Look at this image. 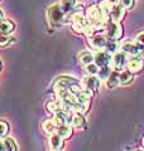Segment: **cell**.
<instances>
[{"label":"cell","instance_id":"obj_1","mask_svg":"<svg viewBox=\"0 0 144 151\" xmlns=\"http://www.w3.org/2000/svg\"><path fill=\"white\" fill-rule=\"evenodd\" d=\"M63 17H65V13L62 12L60 4H55V5H51L48 8L47 18L51 27H61L62 22H63Z\"/></svg>","mask_w":144,"mask_h":151},{"label":"cell","instance_id":"obj_2","mask_svg":"<svg viewBox=\"0 0 144 151\" xmlns=\"http://www.w3.org/2000/svg\"><path fill=\"white\" fill-rule=\"evenodd\" d=\"M123 34V28L121 25L116 22H113V23H109L108 27H106V35L110 40H116L119 39Z\"/></svg>","mask_w":144,"mask_h":151},{"label":"cell","instance_id":"obj_3","mask_svg":"<svg viewBox=\"0 0 144 151\" xmlns=\"http://www.w3.org/2000/svg\"><path fill=\"white\" fill-rule=\"evenodd\" d=\"M103 18H104V13L101 10V8L97 5H92L87 9V19L92 22V24L96 23H103Z\"/></svg>","mask_w":144,"mask_h":151},{"label":"cell","instance_id":"obj_4","mask_svg":"<svg viewBox=\"0 0 144 151\" xmlns=\"http://www.w3.org/2000/svg\"><path fill=\"white\" fill-rule=\"evenodd\" d=\"M82 88L84 89H87V91H97L99 89V86H100V79L95 76H86V77L82 78Z\"/></svg>","mask_w":144,"mask_h":151},{"label":"cell","instance_id":"obj_5","mask_svg":"<svg viewBox=\"0 0 144 151\" xmlns=\"http://www.w3.org/2000/svg\"><path fill=\"white\" fill-rule=\"evenodd\" d=\"M75 84H79L76 79L71 77H61L55 82V89H70Z\"/></svg>","mask_w":144,"mask_h":151},{"label":"cell","instance_id":"obj_6","mask_svg":"<svg viewBox=\"0 0 144 151\" xmlns=\"http://www.w3.org/2000/svg\"><path fill=\"white\" fill-rule=\"evenodd\" d=\"M94 62L97 67H104V65H109V63L111 62V55L108 52H97L94 55Z\"/></svg>","mask_w":144,"mask_h":151},{"label":"cell","instance_id":"obj_7","mask_svg":"<svg viewBox=\"0 0 144 151\" xmlns=\"http://www.w3.org/2000/svg\"><path fill=\"white\" fill-rule=\"evenodd\" d=\"M106 38L103 34H92L90 37V44L95 49H103L106 47Z\"/></svg>","mask_w":144,"mask_h":151},{"label":"cell","instance_id":"obj_8","mask_svg":"<svg viewBox=\"0 0 144 151\" xmlns=\"http://www.w3.org/2000/svg\"><path fill=\"white\" fill-rule=\"evenodd\" d=\"M143 67H144V63H143L140 57L132 55V58L129 59V62H128V69L130 70L132 73H137L139 70H142Z\"/></svg>","mask_w":144,"mask_h":151},{"label":"cell","instance_id":"obj_9","mask_svg":"<svg viewBox=\"0 0 144 151\" xmlns=\"http://www.w3.org/2000/svg\"><path fill=\"white\" fill-rule=\"evenodd\" d=\"M113 60V65L115 67V69H121L124 67V64L127 63V53L125 52H116V53L114 54V57L111 58Z\"/></svg>","mask_w":144,"mask_h":151},{"label":"cell","instance_id":"obj_10","mask_svg":"<svg viewBox=\"0 0 144 151\" xmlns=\"http://www.w3.org/2000/svg\"><path fill=\"white\" fill-rule=\"evenodd\" d=\"M49 145H51L52 151H61L63 149V139L55 132V134H52L51 137H49Z\"/></svg>","mask_w":144,"mask_h":151},{"label":"cell","instance_id":"obj_11","mask_svg":"<svg viewBox=\"0 0 144 151\" xmlns=\"http://www.w3.org/2000/svg\"><path fill=\"white\" fill-rule=\"evenodd\" d=\"M110 17H111V20L113 22H116L119 23L121 19L124 18V6L121 5V4H114V8L111 13H110Z\"/></svg>","mask_w":144,"mask_h":151},{"label":"cell","instance_id":"obj_12","mask_svg":"<svg viewBox=\"0 0 144 151\" xmlns=\"http://www.w3.org/2000/svg\"><path fill=\"white\" fill-rule=\"evenodd\" d=\"M119 72L116 69L115 70H111V73H110V76L106 78V87L109 88V89H113V88H115L116 86H119V83H120V81H119Z\"/></svg>","mask_w":144,"mask_h":151},{"label":"cell","instance_id":"obj_13","mask_svg":"<svg viewBox=\"0 0 144 151\" xmlns=\"http://www.w3.org/2000/svg\"><path fill=\"white\" fill-rule=\"evenodd\" d=\"M56 134L60 135L62 139H70L72 136V127L70 126V124H65V125L57 126Z\"/></svg>","mask_w":144,"mask_h":151},{"label":"cell","instance_id":"obj_14","mask_svg":"<svg viewBox=\"0 0 144 151\" xmlns=\"http://www.w3.org/2000/svg\"><path fill=\"white\" fill-rule=\"evenodd\" d=\"M14 29H15V24H14L13 22L5 20V19L0 20V32L7 33V34H10Z\"/></svg>","mask_w":144,"mask_h":151},{"label":"cell","instance_id":"obj_15","mask_svg":"<svg viewBox=\"0 0 144 151\" xmlns=\"http://www.w3.org/2000/svg\"><path fill=\"white\" fill-rule=\"evenodd\" d=\"M60 6L62 9V12L65 14L72 12L76 6V0H61L60 3Z\"/></svg>","mask_w":144,"mask_h":151},{"label":"cell","instance_id":"obj_16","mask_svg":"<svg viewBox=\"0 0 144 151\" xmlns=\"http://www.w3.org/2000/svg\"><path fill=\"white\" fill-rule=\"evenodd\" d=\"M79 60H80L81 64L87 65V64H90V63L94 62V54L90 53V52H87V50L81 52L80 55H79Z\"/></svg>","mask_w":144,"mask_h":151},{"label":"cell","instance_id":"obj_17","mask_svg":"<svg viewBox=\"0 0 144 151\" xmlns=\"http://www.w3.org/2000/svg\"><path fill=\"white\" fill-rule=\"evenodd\" d=\"M47 108H48V111L52 112V113H56V112L62 111V110H67L60 101H49L47 103Z\"/></svg>","mask_w":144,"mask_h":151},{"label":"cell","instance_id":"obj_18","mask_svg":"<svg viewBox=\"0 0 144 151\" xmlns=\"http://www.w3.org/2000/svg\"><path fill=\"white\" fill-rule=\"evenodd\" d=\"M71 126H73V127H77V129H80V127H82L85 125V119H84V116L81 115V113L79 112H76L75 115H72V120H71Z\"/></svg>","mask_w":144,"mask_h":151},{"label":"cell","instance_id":"obj_19","mask_svg":"<svg viewBox=\"0 0 144 151\" xmlns=\"http://www.w3.org/2000/svg\"><path fill=\"white\" fill-rule=\"evenodd\" d=\"M42 127H43V130H44L46 134H48V135L55 134L56 130H57V126H56L53 120H47V121H44L42 124Z\"/></svg>","mask_w":144,"mask_h":151},{"label":"cell","instance_id":"obj_20","mask_svg":"<svg viewBox=\"0 0 144 151\" xmlns=\"http://www.w3.org/2000/svg\"><path fill=\"white\" fill-rule=\"evenodd\" d=\"M119 81L121 84H128L129 82H132L133 81V74L130 70H123L121 73L119 74Z\"/></svg>","mask_w":144,"mask_h":151},{"label":"cell","instance_id":"obj_21","mask_svg":"<svg viewBox=\"0 0 144 151\" xmlns=\"http://www.w3.org/2000/svg\"><path fill=\"white\" fill-rule=\"evenodd\" d=\"M130 54L134 55V57H142V55H144V45L140 44V43H138V42H137V43H134Z\"/></svg>","mask_w":144,"mask_h":151},{"label":"cell","instance_id":"obj_22","mask_svg":"<svg viewBox=\"0 0 144 151\" xmlns=\"http://www.w3.org/2000/svg\"><path fill=\"white\" fill-rule=\"evenodd\" d=\"M100 8H101V10L104 14H109L111 13L113 8H114V3L111 0H103L101 4H100Z\"/></svg>","mask_w":144,"mask_h":151},{"label":"cell","instance_id":"obj_23","mask_svg":"<svg viewBox=\"0 0 144 151\" xmlns=\"http://www.w3.org/2000/svg\"><path fill=\"white\" fill-rule=\"evenodd\" d=\"M110 73H111V68H110L109 65H104V67H100V68H99V72H97L99 79H106L109 76H110Z\"/></svg>","mask_w":144,"mask_h":151},{"label":"cell","instance_id":"obj_24","mask_svg":"<svg viewBox=\"0 0 144 151\" xmlns=\"http://www.w3.org/2000/svg\"><path fill=\"white\" fill-rule=\"evenodd\" d=\"M4 146H5V150L7 151H17V144L15 141L10 137H5V140L3 141Z\"/></svg>","mask_w":144,"mask_h":151},{"label":"cell","instance_id":"obj_25","mask_svg":"<svg viewBox=\"0 0 144 151\" xmlns=\"http://www.w3.org/2000/svg\"><path fill=\"white\" fill-rule=\"evenodd\" d=\"M12 42V38L9 34H7V33H3L0 32V47H5L8 45L9 43Z\"/></svg>","mask_w":144,"mask_h":151},{"label":"cell","instance_id":"obj_26","mask_svg":"<svg viewBox=\"0 0 144 151\" xmlns=\"http://www.w3.org/2000/svg\"><path fill=\"white\" fill-rule=\"evenodd\" d=\"M85 69H86V72L89 73V76H95L99 72V67L95 63H90L87 65H85Z\"/></svg>","mask_w":144,"mask_h":151},{"label":"cell","instance_id":"obj_27","mask_svg":"<svg viewBox=\"0 0 144 151\" xmlns=\"http://www.w3.org/2000/svg\"><path fill=\"white\" fill-rule=\"evenodd\" d=\"M8 132H9L8 124L4 121H0V137H7Z\"/></svg>","mask_w":144,"mask_h":151},{"label":"cell","instance_id":"obj_28","mask_svg":"<svg viewBox=\"0 0 144 151\" xmlns=\"http://www.w3.org/2000/svg\"><path fill=\"white\" fill-rule=\"evenodd\" d=\"M105 48L108 49V53H116L118 45H116V43H115L114 40H110L109 43H106V47H105Z\"/></svg>","mask_w":144,"mask_h":151},{"label":"cell","instance_id":"obj_29","mask_svg":"<svg viewBox=\"0 0 144 151\" xmlns=\"http://www.w3.org/2000/svg\"><path fill=\"white\" fill-rule=\"evenodd\" d=\"M133 44H134V43H132V42L125 40V42H124V43L121 44V50H123V52H125L127 54H128V53H130L132 49H133Z\"/></svg>","mask_w":144,"mask_h":151},{"label":"cell","instance_id":"obj_30","mask_svg":"<svg viewBox=\"0 0 144 151\" xmlns=\"http://www.w3.org/2000/svg\"><path fill=\"white\" fill-rule=\"evenodd\" d=\"M120 4H121L124 8L130 9V8H133V5H134V0H120Z\"/></svg>","mask_w":144,"mask_h":151},{"label":"cell","instance_id":"obj_31","mask_svg":"<svg viewBox=\"0 0 144 151\" xmlns=\"http://www.w3.org/2000/svg\"><path fill=\"white\" fill-rule=\"evenodd\" d=\"M137 42L144 45V32H140L139 34L137 35Z\"/></svg>","mask_w":144,"mask_h":151},{"label":"cell","instance_id":"obj_32","mask_svg":"<svg viewBox=\"0 0 144 151\" xmlns=\"http://www.w3.org/2000/svg\"><path fill=\"white\" fill-rule=\"evenodd\" d=\"M0 151H7L5 146H4V142H1V141H0Z\"/></svg>","mask_w":144,"mask_h":151},{"label":"cell","instance_id":"obj_33","mask_svg":"<svg viewBox=\"0 0 144 151\" xmlns=\"http://www.w3.org/2000/svg\"><path fill=\"white\" fill-rule=\"evenodd\" d=\"M3 19H4V14L1 10H0V20H3Z\"/></svg>","mask_w":144,"mask_h":151},{"label":"cell","instance_id":"obj_34","mask_svg":"<svg viewBox=\"0 0 144 151\" xmlns=\"http://www.w3.org/2000/svg\"><path fill=\"white\" fill-rule=\"evenodd\" d=\"M0 70H1V62H0Z\"/></svg>","mask_w":144,"mask_h":151},{"label":"cell","instance_id":"obj_35","mask_svg":"<svg viewBox=\"0 0 144 151\" xmlns=\"http://www.w3.org/2000/svg\"><path fill=\"white\" fill-rule=\"evenodd\" d=\"M143 145H144V140H143Z\"/></svg>","mask_w":144,"mask_h":151}]
</instances>
